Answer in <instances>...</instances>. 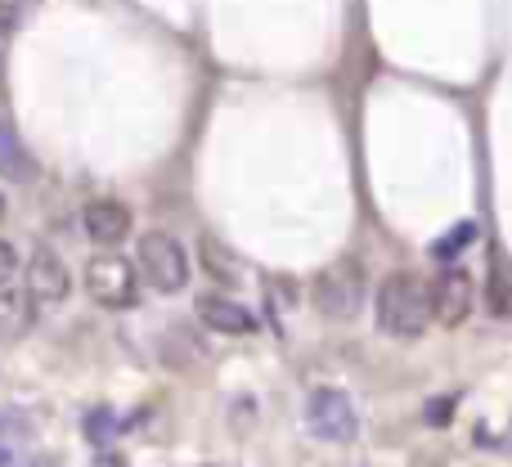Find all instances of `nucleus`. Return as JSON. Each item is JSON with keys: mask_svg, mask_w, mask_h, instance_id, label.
<instances>
[{"mask_svg": "<svg viewBox=\"0 0 512 467\" xmlns=\"http://www.w3.org/2000/svg\"><path fill=\"white\" fill-rule=\"evenodd\" d=\"M373 315H378V328L387 337H400V342H414V337L427 333L432 324V288H423V279L414 274H391L382 279L378 297H373Z\"/></svg>", "mask_w": 512, "mask_h": 467, "instance_id": "obj_1", "label": "nucleus"}, {"mask_svg": "<svg viewBox=\"0 0 512 467\" xmlns=\"http://www.w3.org/2000/svg\"><path fill=\"white\" fill-rule=\"evenodd\" d=\"M86 297L104 310H131L140 297V270L135 261L117 256L113 247H104L99 256H90L86 265Z\"/></svg>", "mask_w": 512, "mask_h": 467, "instance_id": "obj_3", "label": "nucleus"}, {"mask_svg": "<svg viewBox=\"0 0 512 467\" xmlns=\"http://www.w3.org/2000/svg\"><path fill=\"white\" fill-rule=\"evenodd\" d=\"M81 230H86V238L90 243H99V247L126 243L131 230H135L131 207H126L122 198H90L86 212H81Z\"/></svg>", "mask_w": 512, "mask_h": 467, "instance_id": "obj_8", "label": "nucleus"}, {"mask_svg": "<svg viewBox=\"0 0 512 467\" xmlns=\"http://www.w3.org/2000/svg\"><path fill=\"white\" fill-rule=\"evenodd\" d=\"M306 432L315 436V441H328V445L355 441V432H360V414H355L351 396H346V391H337V387L310 391V400H306Z\"/></svg>", "mask_w": 512, "mask_h": 467, "instance_id": "obj_4", "label": "nucleus"}, {"mask_svg": "<svg viewBox=\"0 0 512 467\" xmlns=\"http://www.w3.org/2000/svg\"><path fill=\"white\" fill-rule=\"evenodd\" d=\"M18 270H23V265H18L14 243H5V238H0V288H5V283H14Z\"/></svg>", "mask_w": 512, "mask_h": 467, "instance_id": "obj_16", "label": "nucleus"}, {"mask_svg": "<svg viewBox=\"0 0 512 467\" xmlns=\"http://www.w3.org/2000/svg\"><path fill=\"white\" fill-rule=\"evenodd\" d=\"M198 319L221 337H248L256 328L252 310L234 297H221V292H203V297H198Z\"/></svg>", "mask_w": 512, "mask_h": 467, "instance_id": "obj_9", "label": "nucleus"}, {"mask_svg": "<svg viewBox=\"0 0 512 467\" xmlns=\"http://www.w3.org/2000/svg\"><path fill=\"white\" fill-rule=\"evenodd\" d=\"M450 400H445V405H441V400H436V405L432 409H427V423H432V427H441V423H450Z\"/></svg>", "mask_w": 512, "mask_h": 467, "instance_id": "obj_17", "label": "nucleus"}, {"mask_svg": "<svg viewBox=\"0 0 512 467\" xmlns=\"http://www.w3.org/2000/svg\"><path fill=\"white\" fill-rule=\"evenodd\" d=\"M23 283H27V297H32L36 306H63L72 292L68 261L45 243L32 247V256H27V265H23Z\"/></svg>", "mask_w": 512, "mask_h": 467, "instance_id": "obj_5", "label": "nucleus"}, {"mask_svg": "<svg viewBox=\"0 0 512 467\" xmlns=\"http://www.w3.org/2000/svg\"><path fill=\"white\" fill-rule=\"evenodd\" d=\"M472 306H477V283H472V274L463 270V265L450 261L432 283V315L441 319L445 328H454L472 315Z\"/></svg>", "mask_w": 512, "mask_h": 467, "instance_id": "obj_7", "label": "nucleus"}, {"mask_svg": "<svg viewBox=\"0 0 512 467\" xmlns=\"http://www.w3.org/2000/svg\"><path fill=\"white\" fill-rule=\"evenodd\" d=\"M0 180H9V185H32L36 180L32 153L23 149V140H18L14 122L5 113H0Z\"/></svg>", "mask_w": 512, "mask_h": 467, "instance_id": "obj_10", "label": "nucleus"}, {"mask_svg": "<svg viewBox=\"0 0 512 467\" xmlns=\"http://www.w3.org/2000/svg\"><path fill=\"white\" fill-rule=\"evenodd\" d=\"M135 270H140V279L153 292L171 297V292H180L189 283V252L176 234L149 230V234H140V247H135Z\"/></svg>", "mask_w": 512, "mask_h": 467, "instance_id": "obj_2", "label": "nucleus"}, {"mask_svg": "<svg viewBox=\"0 0 512 467\" xmlns=\"http://www.w3.org/2000/svg\"><path fill=\"white\" fill-rule=\"evenodd\" d=\"M32 306L36 301L27 297V288L14 292L9 283L0 288V342H18V337L27 333V324H32Z\"/></svg>", "mask_w": 512, "mask_h": 467, "instance_id": "obj_11", "label": "nucleus"}, {"mask_svg": "<svg viewBox=\"0 0 512 467\" xmlns=\"http://www.w3.org/2000/svg\"><path fill=\"white\" fill-rule=\"evenodd\" d=\"M86 436L95 445H108L117 436V418H108V409H95V414L86 418Z\"/></svg>", "mask_w": 512, "mask_h": 467, "instance_id": "obj_15", "label": "nucleus"}, {"mask_svg": "<svg viewBox=\"0 0 512 467\" xmlns=\"http://www.w3.org/2000/svg\"><path fill=\"white\" fill-rule=\"evenodd\" d=\"M472 243H477V225H472V221H463V225H454V230L445 234V238H436V243H432V256H436V261H445V265H450L454 256H459V252H468Z\"/></svg>", "mask_w": 512, "mask_h": 467, "instance_id": "obj_12", "label": "nucleus"}, {"mask_svg": "<svg viewBox=\"0 0 512 467\" xmlns=\"http://www.w3.org/2000/svg\"><path fill=\"white\" fill-rule=\"evenodd\" d=\"M90 467H126V459H122L117 450H108V445H104V454H99V459L90 463Z\"/></svg>", "mask_w": 512, "mask_h": 467, "instance_id": "obj_18", "label": "nucleus"}, {"mask_svg": "<svg viewBox=\"0 0 512 467\" xmlns=\"http://www.w3.org/2000/svg\"><path fill=\"white\" fill-rule=\"evenodd\" d=\"M203 261H207V274H216L221 283H239V274H234V265L225 261V252L216 243H203Z\"/></svg>", "mask_w": 512, "mask_h": 467, "instance_id": "obj_14", "label": "nucleus"}, {"mask_svg": "<svg viewBox=\"0 0 512 467\" xmlns=\"http://www.w3.org/2000/svg\"><path fill=\"white\" fill-rule=\"evenodd\" d=\"M490 310H495L499 319H512V270L508 265H499V270L490 274Z\"/></svg>", "mask_w": 512, "mask_h": 467, "instance_id": "obj_13", "label": "nucleus"}, {"mask_svg": "<svg viewBox=\"0 0 512 467\" xmlns=\"http://www.w3.org/2000/svg\"><path fill=\"white\" fill-rule=\"evenodd\" d=\"M364 306V274L355 265H333L315 279V310L324 319H355Z\"/></svg>", "mask_w": 512, "mask_h": 467, "instance_id": "obj_6", "label": "nucleus"}]
</instances>
